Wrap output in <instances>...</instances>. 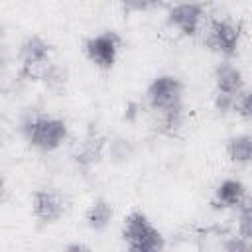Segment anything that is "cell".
I'll list each match as a JSON object with an SVG mask.
<instances>
[{"mask_svg": "<svg viewBox=\"0 0 252 252\" xmlns=\"http://www.w3.org/2000/svg\"><path fill=\"white\" fill-rule=\"evenodd\" d=\"M22 134L30 146L49 154L67 140L69 128L67 122L57 116H49L45 112H30L22 120Z\"/></svg>", "mask_w": 252, "mask_h": 252, "instance_id": "6da1fadb", "label": "cell"}, {"mask_svg": "<svg viewBox=\"0 0 252 252\" xmlns=\"http://www.w3.org/2000/svg\"><path fill=\"white\" fill-rule=\"evenodd\" d=\"M67 69L61 67V65H55V63H47L45 69L41 71L39 79L43 81L45 89L55 93V94H61L65 91V85H67Z\"/></svg>", "mask_w": 252, "mask_h": 252, "instance_id": "5bb4252c", "label": "cell"}, {"mask_svg": "<svg viewBox=\"0 0 252 252\" xmlns=\"http://www.w3.org/2000/svg\"><path fill=\"white\" fill-rule=\"evenodd\" d=\"M205 45L230 59L238 53V45H240V26L232 24L230 20H215L209 26V33L205 37Z\"/></svg>", "mask_w": 252, "mask_h": 252, "instance_id": "52a82bcc", "label": "cell"}, {"mask_svg": "<svg viewBox=\"0 0 252 252\" xmlns=\"http://www.w3.org/2000/svg\"><path fill=\"white\" fill-rule=\"evenodd\" d=\"M114 217V209H112V203L104 197H98L94 199L89 209L85 211V220H87V226L94 232H102L106 230V226L110 224Z\"/></svg>", "mask_w": 252, "mask_h": 252, "instance_id": "7c38bea8", "label": "cell"}, {"mask_svg": "<svg viewBox=\"0 0 252 252\" xmlns=\"http://www.w3.org/2000/svg\"><path fill=\"white\" fill-rule=\"evenodd\" d=\"M203 20H205V6L199 2H181L169 8L167 12V26L185 37L197 35Z\"/></svg>", "mask_w": 252, "mask_h": 252, "instance_id": "ba28073f", "label": "cell"}, {"mask_svg": "<svg viewBox=\"0 0 252 252\" xmlns=\"http://www.w3.org/2000/svg\"><path fill=\"white\" fill-rule=\"evenodd\" d=\"M232 112H236V114L242 116L244 120H250V116H252V112H250V94H248L246 89H244V91L238 94V98L234 100Z\"/></svg>", "mask_w": 252, "mask_h": 252, "instance_id": "ac0fdd59", "label": "cell"}, {"mask_svg": "<svg viewBox=\"0 0 252 252\" xmlns=\"http://www.w3.org/2000/svg\"><path fill=\"white\" fill-rule=\"evenodd\" d=\"M248 199V189L238 179H224L217 185L213 195L215 209H238Z\"/></svg>", "mask_w": 252, "mask_h": 252, "instance_id": "30bf717a", "label": "cell"}, {"mask_svg": "<svg viewBox=\"0 0 252 252\" xmlns=\"http://www.w3.org/2000/svg\"><path fill=\"white\" fill-rule=\"evenodd\" d=\"M51 45L41 35H30L22 41L18 59H20V79L37 81L45 65L49 63Z\"/></svg>", "mask_w": 252, "mask_h": 252, "instance_id": "5b68a950", "label": "cell"}, {"mask_svg": "<svg viewBox=\"0 0 252 252\" xmlns=\"http://www.w3.org/2000/svg\"><path fill=\"white\" fill-rule=\"evenodd\" d=\"M122 240L132 252H158L165 248L163 234L152 224L146 213L130 211L122 222Z\"/></svg>", "mask_w": 252, "mask_h": 252, "instance_id": "7a4b0ae2", "label": "cell"}, {"mask_svg": "<svg viewBox=\"0 0 252 252\" xmlns=\"http://www.w3.org/2000/svg\"><path fill=\"white\" fill-rule=\"evenodd\" d=\"M4 71H6V61H4V57L0 55V81H2V77H4Z\"/></svg>", "mask_w": 252, "mask_h": 252, "instance_id": "44dd1931", "label": "cell"}, {"mask_svg": "<svg viewBox=\"0 0 252 252\" xmlns=\"http://www.w3.org/2000/svg\"><path fill=\"white\" fill-rule=\"evenodd\" d=\"M244 77L240 69L228 61L215 69V108L219 112H232L234 100L244 91Z\"/></svg>", "mask_w": 252, "mask_h": 252, "instance_id": "3957f363", "label": "cell"}, {"mask_svg": "<svg viewBox=\"0 0 252 252\" xmlns=\"http://www.w3.org/2000/svg\"><path fill=\"white\" fill-rule=\"evenodd\" d=\"M32 213L41 224H53L65 213L63 197L55 189L39 187L32 193Z\"/></svg>", "mask_w": 252, "mask_h": 252, "instance_id": "9c48e42d", "label": "cell"}, {"mask_svg": "<svg viewBox=\"0 0 252 252\" xmlns=\"http://www.w3.org/2000/svg\"><path fill=\"white\" fill-rule=\"evenodd\" d=\"M67 250H89V246L87 244H71V246H67Z\"/></svg>", "mask_w": 252, "mask_h": 252, "instance_id": "ffe728a7", "label": "cell"}, {"mask_svg": "<svg viewBox=\"0 0 252 252\" xmlns=\"http://www.w3.org/2000/svg\"><path fill=\"white\" fill-rule=\"evenodd\" d=\"M226 156L232 163H248L252 159V138L248 134H238L228 138Z\"/></svg>", "mask_w": 252, "mask_h": 252, "instance_id": "4fadbf2b", "label": "cell"}, {"mask_svg": "<svg viewBox=\"0 0 252 252\" xmlns=\"http://www.w3.org/2000/svg\"><path fill=\"white\" fill-rule=\"evenodd\" d=\"M120 10L124 16L130 14H142V12H154L167 4V0H118Z\"/></svg>", "mask_w": 252, "mask_h": 252, "instance_id": "2e32d148", "label": "cell"}, {"mask_svg": "<svg viewBox=\"0 0 252 252\" xmlns=\"http://www.w3.org/2000/svg\"><path fill=\"white\" fill-rule=\"evenodd\" d=\"M4 197H6V181H4V177L0 175V205L4 203Z\"/></svg>", "mask_w": 252, "mask_h": 252, "instance_id": "d6986e66", "label": "cell"}, {"mask_svg": "<svg viewBox=\"0 0 252 252\" xmlns=\"http://www.w3.org/2000/svg\"><path fill=\"white\" fill-rule=\"evenodd\" d=\"M238 236L244 240H252V201L250 197L238 207Z\"/></svg>", "mask_w": 252, "mask_h": 252, "instance_id": "e0dca14e", "label": "cell"}, {"mask_svg": "<svg viewBox=\"0 0 252 252\" xmlns=\"http://www.w3.org/2000/svg\"><path fill=\"white\" fill-rule=\"evenodd\" d=\"M181 126H183V106L169 108V110L158 114V126L156 128H158L159 134L175 136Z\"/></svg>", "mask_w": 252, "mask_h": 252, "instance_id": "9a60e30c", "label": "cell"}, {"mask_svg": "<svg viewBox=\"0 0 252 252\" xmlns=\"http://www.w3.org/2000/svg\"><path fill=\"white\" fill-rule=\"evenodd\" d=\"M104 146H106V138L98 136V134H89L85 138V142L81 144V148L75 154V161L83 171H89L94 163L100 161L102 154H104Z\"/></svg>", "mask_w": 252, "mask_h": 252, "instance_id": "8fae6325", "label": "cell"}, {"mask_svg": "<svg viewBox=\"0 0 252 252\" xmlns=\"http://www.w3.org/2000/svg\"><path fill=\"white\" fill-rule=\"evenodd\" d=\"M120 45H122V39L116 32L112 30H106V32H100L96 35H91L85 43H83V49H85V55L87 59L100 71H110L116 63V57H118V51H120Z\"/></svg>", "mask_w": 252, "mask_h": 252, "instance_id": "8992f818", "label": "cell"}, {"mask_svg": "<svg viewBox=\"0 0 252 252\" xmlns=\"http://www.w3.org/2000/svg\"><path fill=\"white\" fill-rule=\"evenodd\" d=\"M183 91L185 85L181 83V79H177L175 75H159L148 85L146 100L150 108L159 114L169 108L183 106Z\"/></svg>", "mask_w": 252, "mask_h": 252, "instance_id": "277c9868", "label": "cell"}]
</instances>
